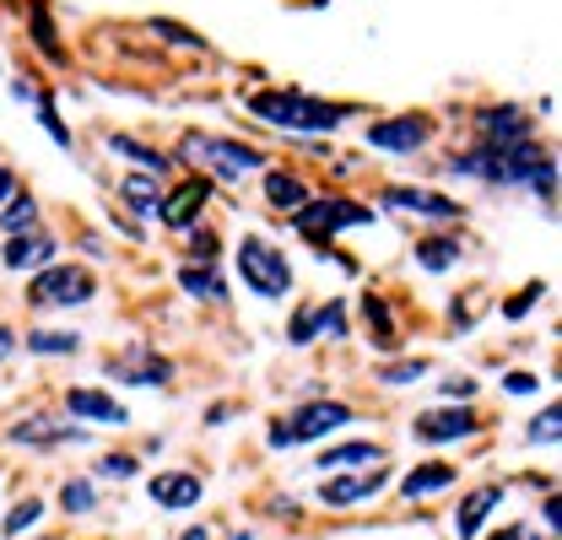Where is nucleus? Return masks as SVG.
<instances>
[{"label":"nucleus","instance_id":"f257e3e1","mask_svg":"<svg viewBox=\"0 0 562 540\" xmlns=\"http://www.w3.org/2000/svg\"><path fill=\"white\" fill-rule=\"evenodd\" d=\"M249 114H260L266 125H281V131H336L347 120L341 103H319L303 92H255Z\"/></svg>","mask_w":562,"mask_h":540},{"label":"nucleus","instance_id":"f03ea898","mask_svg":"<svg viewBox=\"0 0 562 540\" xmlns=\"http://www.w3.org/2000/svg\"><path fill=\"white\" fill-rule=\"evenodd\" d=\"M190 162H206L211 173H222V179H244V173H255L260 168V151L255 146H238V140H216V135H201L190 131L184 135V146H179Z\"/></svg>","mask_w":562,"mask_h":540},{"label":"nucleus","instance_id":"7ed1b4c3","mask_svg":"<svg viewBox=\"0 0 562 540\" xmlns=\"http://www.w3.org/2000/svg\"><path fill=\"white\" fill-rule=\"evenodd\" d=\"M87 297H92L87 266H49V270H38L33 286H27V303H38V308H76Z\"/></svg>","mask_w":562,"mask_h":540},{"label":"nucleus","instance_id":"20e7f679","mask_svg":"<svg viewBox=\"0 0 562 540\" xmlns=\"http://www.w3.org/2000/svg\"><path fill=\"white\" fill-rule=\"evenodd\" d=\"M238 270H244V281H249L260 297H286V292H292V270H286V260H281L271 244H260V238H244Z\"/></svg>","mask_w":562,"mask_h":540},{"label":"nucleus","instance_id":"39448f33","mask_svg":"<svg viewBox=\"0 0 562 540\" xmlns=\"http://www.w3.org/2000/svg\"><path fill=\"white\" fill-rule=\"evenodd\" d=\"M351 421V405L341 401H308L286 427L271 432V443H314V438H325V432H336V427H347Z\"/></svg>","mask_w":562,"mask_h":540},{"label":"nucleus","instance_id":"423d86ee","mask_svg":"<svg viewBox=\"0 0 562 540\" xmlns=\"http://www.w3.org/2000/svg\"><path fill=\"white\" fill-rule=\"evenodd\" d=\"M357 222H373V211H362V205H351V201H319V205H308V211H297V233L314 238V244H325L330 233L357 227Z\"/></svg>","mask_w":562,"mask_h":540},{"label":"nucleus","instance_id":"0eeeda50","mask_svg":"<svg viewBox=\"0 0 562 540\" xmlns=\"http://www.w3.org/2000/svg\"><path fill=\"white\" fill-rule=\"evenodd\" d=\"M476 427V410L454 405V410H422L417 416V438L422 443H454V438H471Z\"/></svg>","mask_w":562,"mask_h":540},{"label":"nucleus","instance_id":"6e6552de","mask_svg":"<svg viewBox=\"0 0 562 540\" xmlns=\"http://www.w3.org/2000/svg\"><path fill=\"white\" fill-rule=\"evenodd\" d=\"M206 201H211V179H190V184H179L168 201H157V216H162L168 227H190Z\"/></svg>","mask_w":562,"mask_h":540},{"label":"nucleus","instance_id":"1a4fd4ad","mask_svg":"<svg viewBox=\"0 0 562 540\" xmlns=\"http://www.w3.org/2000/svg\"><path fill=\"white\" fill-rule=\"evenodd\" d=\"M373 146H384V151H417L422 140H427V120L422 114H406V120H384V125H373L368 131Z\"/></svg>","mask_w":562,"mask_h":540},{"label":"nucleus","instance_id":"9d476101","mask_svg":"<svg viewBox=\"0 0 562 540\" xmlns=\"http://www.w3.org/2000/svg\"><path fill=\"white\" fill-rule=\"evenodd\" d=\"M384 205H406V211L432 216V222H454L460 216V205L449 195H432V190H384Z\"/></svg>","mask_w":562,"mask_h":540},{"label":"nucleus","instance_id":"9b49d317","mask_svg":"<svg viewBox=\"0 0 562 540\" xmlns=\"http://www.w3.org/2000/svg\"><path fill=\"white\" fill-rule=\"evenodd\" d=\"M109 373H125V379H136V384H151V390H157V384H168V373H173V368H168V357H157V351H131V357H120V362H109Z\"/></svg>","mask_w":562,"mask_h":540},{"label":"nucleus","instance_id":"f8f14e48","mask_svg":"<svg viewBox=\"0 0 562 540\" xmlns=\"http://www.w3.org/2000/svg\"><path fill=\"white\" fill-rule=\"evenodd\" d=\"M384 486V471H368V475H330L325 481V503L330 508H347V503H362Z\"/></svg>","mask_w":562,"mask_h":540},{"label":"nucleus","instance_id":"ddd939ff","mask_svg":"<svg viewBox=\"0 0 562 540\" xmlns=\"http://www.w3.org/2000/svg\"><path fill=\"white\" fill-rule=\"evenodd\" d=\"M66 405L76 410V416H87V421H109V427H120V421H125V405L109 401L103 390H70Z\"/></svg>","mask_w":562,"mask_h":540},{"label":"nucleus","instance_id":"4468645a","mask_svg":"<svg viewBox=\"0 0 562 540\" xmlns=\"http://www.w3.org/2000/svg\"><path fill=\"white\" fill-rule=\"evenodd\" d=\"M482 135L492 146H519V140H530V125L519 109H492V114H482Z\"/></svg>","mask_w":562,"mask_h":540},{"label":"nucleus","instance_id":"2eb2a0df","mask_svg":"<svg viewBox=\"0 0 562 540\" xmlns=\"http://www.w3.org/2000/svg\"><path fill=\"white\" fill-rule=\"evenodd\" d=\"M151 497H157V503H162V508H195V503H201V481H195V475H157V481H151Z\"/></svg>","mask_w":562,"mask_h":540},{"label":"nucleus","instance_id":"dca6fc26","mask_svg":"<svg viewBox=\"0 0 562 540\" xmlns=\"http://www.w3.org/2000/svg\"><path fill=\"white\" fill-rule=\"evenodd\" d=\"M497 497H503V486H482V492L465 497V508H460V540H471L482 525H487V514L497 508Z\"/></svg>","mask_w":562,"mask_h":540},{"label":"nucleus","instance_id":"f3484780","mask_svg":"<svg viewBox=\"0 0 562 540\" xmlns=\"http://www.w3.org/2000/svg\"><path fill=\"white\" fill-rule=\"evenodd\" d=\"M81 427H55V421H22L11 427V443H81Z\"/></svg>","mask_w":562,"mask_h":540},{"label":"nucleus","instance_id":"a211bd4d","mask_svg":"<svg viewBox=\"0 0 562 540\" xmlns=\"http://www.w3.org/2000/svg\"><path fill=\"white\" fill-rule=\"evenodd\" d=\"M49 238L44 233H33V238H11V249H5V266L11 270H33V266H44L49 260Z\"/></svg>","mask_w":562,"mask_h":540},{"label":"nucleus","instance_id":"6ab92c4d","mask_svg":"<svg viewBox=\"0 0 562 540\" xmlns=\"http://www.w3.org/2000/svg\"><path fill=\"white\" fill-rule=\"evenodd\" d=\"M379 460H384V449H379V443H341V449L319 454V471H341V465H379Z\"/></svg>","mask_w":562,"mask_h":540},{"label":"nucleus","instance_id":"aec40b11","mask_svg":"<svg viewBox=\"0 0 562 540\" xmlns=\"http://www.w3.org/2000/svg\"><path fill=\"white\" fill-rule=\"evenodd\" d=\"M449 481H454V465H438V460H432V465H417V471L406 475L401 492H406V497H422V492H443Z\"/></svg>","mask_w":562,"mask_h":540},{"label":"nucleus","instance_id":"412c9836","mask_svg":"<svg viewBox=\"0 0 562 540\" xmlns=\"http://www.w3.org/2000/svg\"><path fill=\"white\" fill-rule=\"evenodd\" d=\"M179 286H184V292H195L201 303H222V297H227L222 275H216V270H201V266H184V270H179Z\"/></svg>","mask_w":562,"mask_h":540},{"label":"nucleus","instance_id":"4be33fe9","mask_svg":"<svg viewBox=\"0 0 562 540\" xmlns=\"http://www.w3.org/2000/svg\"><path fill=\"white\" fill-rule=\"evenodd\" d=\"M303 179H292V173H266V201L271 205H297L303 211Z\"/></svg>","mask_w":562,"mask_h":540},{"label":"nucleus","instance_id":"5701e85b","mask_svg":"<svg viewBox=\"0 0 562 540\" xmlns=\"http://www.w3.org/2000/svg\"><path fill=\"white\" fill-rule=\"evenodd\" d=\"M33 222H38V205H33V195H11V205L0 211V227H5V233H16V238H22Z\"/></svg>","mask_w":562,"mask_h":540},{"label":"nucleus","instance_id":"b1692460","mask_svg":"<svg viewBox=\"0 0 562 540\" xmlns=\"http://www.w3.org/2000/svg\"><path fill=\"white\" fill-rule=\"evenodd\" d=\"M417 260H422V270H449L454 260H460V249L449 244V238H427L417 249Z\"/></svg>","mask_w":562,"mask_h":540},{"label":"nucleus","instance_id":"393cba45","mask_svg":"<svg viewBox=\"0 0 562 540\" xmlns=\"http://www.w3.org/2000/svg\"><path fill=\"white\" fill-rule=\"evenodd\" d=\"M109 146H114V151H120V157H136L140 168H146V173H162V168H168V162H162V157H157V151H146V146H140V140H131V135H114V140H109Z\"/></svg>","mask_w":562,"mask_h":540},{"label":"nucleus","instance_id":"a878e982","mask_svg":"<svg viewBox=\"0 0 562 540\" xmlns=\"http://www.w3.org/2000/svg\"><path fill=\"white\" fill-rule=\"evenodd\" d=\"M558 432H562V410L552 405V410H541V416H536V427L525 432V443H558Z\"/></svg>","mask_w":562,"mask_h":540},{"label":"nucleus","instance_id":"bb28decb","mask_svg":"<svg viewBox=\"0 0 562 540\" xmlns=\"http://www.w3.org/2000/svg\"><path fill=\"white\" fill-rule=\"evenodd\" d=\"M362 308H368V319H373V330H379V346H395V319H390V308H384L379 297H362Z\"/></svg>","mask_w":562,"mask_h":540},{"label":"nucleus","instance_id":"cd10ccee","mask_svg":"<svg viewBox=\"0 0 562 540\" xmlns=\"http://www.w3.org/2000/svg\"><path fill=\"white\" fill-rule=\"evenodd\" d=\"M38 519H44V503L27 497V503H16V514H5V536H16V530H27V525H38Z\"/></svg>","mask_w":562,"mask_h":540},{"label":"nucleus","instance_id":"c85d7f7f","mask_svg":"<svg viewBox=\"0 0 562 540\" xmlns=\"http://www.w3.org/2000/svg\"><path fill=\"white\" fill-rule=\"evenodd\" d=\"M60 503H66V514H87V508L98 503V492H92L87 481H66V492H60Z\"/></svg>","mask_w":562,"mask_h":540},{"label":"nucleus","instance_id":"c756f323","mask_svg":"<svg viewBox=\"0 0 562 540\" xmlns=\"http://www.w3.org/2000/svg\"><path fill=\"white\" fill-rule=\"evenodd\" d=\"M125 201L140 205V211H151V205H157V190H151V173H146V179H125Z\"/></svg>","mask_w":562,"mask_h":540},{"label":"nucleus","instance_id":"7c9ffc66","mask_svg":"<svg viewBox=\"0 0 562 540\" xmlns=\"http://www.w3.org/2000/svg\"><path fill=\"white\" fill-rule=\"evenodd\" d=\"M286 336L297 340V346H303V340H314V336H319V314H314V308L292 314V330H286Z\"/></svg>","mask_w":562,"mask_h":540},{"label":"nucleus","instance_id":"2f4dec72","mask_svg":"<svg viewBox=\"0 0 562 540\" xmlns=\"http://www.w3.org/2000/svg\"><path fill=\"white\" fill-rule=\"evenodd\" d=\"M422 373H427V362H395V368H384V384H395V390H401V384H412V379H422Z\"/></svg>","mask_w":562,"mask_h":540},{"label":"nucleus","instance_id":"473e14b6","mask_svg":"<svg viewBox=\"0 0 562 540\" xmlns=\"http://www.w3.org/2000/svg\"><path fill=\"white\" fill-rule=\"evenodd\" d=\"M541 292H547V286H541V281H530V286H525V292H519V297H514V303H503V314H508V319H519V314H530V308H536V297H541Z\"/></svg>","mask_w":562,"mask_h":540},{"label":"nucleus","instance_id":"72a5a7b5","mask_svg":"<svg viewBox=\"0 0 562 540\" xmlns=\"http://www.w3.org/2000/svg\"><path fill=\"white\" fill-rule=\"evenodd\" d=\"M33 351H76V336H66V330H38Z\"/></svg>","mask_w":562,"mask_h":540},{"label":"nucleus","instance_id":"f704fd0d","mask_svg":"<svg viewBox=\"0 0 562 540\" xmlns=\"http://www.w3.org/2000/svg\"><path fill=\"white\" fill-rule=\"evenodd\" d=\"M216 249H222V244H216V233H211V227H201V233H195V244H190V255H195L201 266H216Z\"/></svg>","mask_w":562,"mask_h":540},{"label":"nucleus","instance_id":"c9c22d12","mask_svg":"<svg viewBox=\"0 0 562 540\" xmlns=\"http://www.w3.org/2000/svg\"><path fill=\"white\" fill-rule=\"evenodd\" d=\"M508 395H536L541 384H536V373H508V384H503Z\"/></svg>","mask_w":562,"mask_h":540},{"label":"nucleus","instance_id":"e433bc0d","mask_svg":"<svg viewBox=\"0 0 562 540\" xmlns=\"http://www.w3.org/2000/svg\"><path fill=\"white\" fill-rule=\"evenodd\" d=\"M136 471V460H125V454H109L103 460V475H131Z\"/></svg>","mask_w":562,"mask_h":540},{"label":"nucleus","instance_id":"4c0bfd02","mask_svg":"<svg viewBox=\"0 0 562 540\" xmlns=\"http://www.w3.org/2000/svg\"><path fill=\"white\" fill-rule=\"evenodd\" d=\"M492 540H547V536H536V530H525V525H508L503 536H492Z\"/></svg>","mask_w":562,"mask_h":540},{"label":"nucleus","instance_id":"58836bf2","mask_svg":"<svg viewBox=\"0 0 562 540\" xmlns=\"http://www.w3.org/2000/svg\"><path fill=\"white\" fill-rule=\"evenodd\" d=\"M443 390H449V395H476V384H471V379H449Z\"/></svg>","mask_w":562,"mask_h":540},{"label":"nucleus","instance_id":"ea45409f","mask_svg":"<svg viewBox=\"0 0 562 540\" xmlns=\"http://www.w3.org/2000/svg\"><path fill=\"white\" fill-rule=\"evenodd\" d=\"M5 195H16V179H11V168H0V201Z\"/></svg>","mask_w":562,"mask_h":540},{"label":"nucleus","instance_id":"a19ab883","mask_svg":"<svg viewBox=\"0 0 562 540\" xmlns=\"http://www.w3.org/2000/svg\"><path fill=\"white\" fill-rule=\"evenodd\" d=\"M5 351H11V330H0V357H5Z\"/></svg>","mask_w":562,"mask_h":540},{"label":"nucleus","instance_id":"79ce46f5","mask_svg":"<svg viewBox=\"0 0 562 540\" xmlns=\"http://www.w3.org/2000/svg\"><path fill=\"white\" fill-rule=\"evenodd\" d=\"M184 540H211V536H206V530H190V536H184Z\"/></svg>","mask_w":562,"mask_h":540}]
</instances>
